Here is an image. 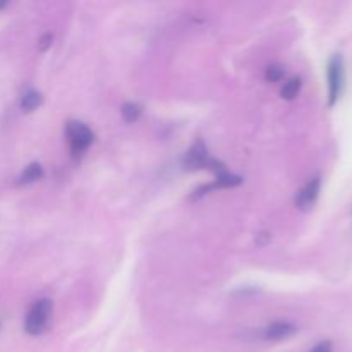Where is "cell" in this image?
Here are the masks:
<instances>
[{
    "instance_id": "4",
    "label": "cell",
    "mask_w": 352,
    "mask_h": 352,
    "mask_svg": "<svg viewBox=\"0 0 352 352\" xmlns=\"http://www.w3.org/2000/svg\"><path fill=\"white\" fill-rule=\"evenodd\" d=\"M320 186H322V181H320L318 175H315V177L306 182L305 188L298 192V198H296V205H298L299 210L308 212V210L313 208V205H315L320 196Z\"/></svg>"
},
{
    "instance_id": "11",
    "label": "cell",
    "mask_w": 352,
    "mask_h": 352,
    "mask_svg": "<svg viewBox=\"0 0 352 352\" xmlns=\"http://www.w3.org/2000/svg\"><path fill=\"white\" fill-rule=\"evenodd\" d=\"M243 182V179L239 175L229 174V172H223V174L217 175L215 186L217 188H234V186H239Z\"/></svg>"
},
{
    "instance_id": "3",
    "label": "cell",
    "mask_w": 352,
    "mask_h": 352,
    "mask_svg": "<svg viewBox=\"0 0 352 352\" xmlns=\"http://www.w3.org/2000/svg\"><path fill=\"white\" fill-rule=\"evenodd\" d=\"M327 79H329V105H333L344 88V60L339 54L330 58Z\"/></svg>"
},
{
    "instance_id": "8",
    "label": "cell",
    "mask_w": 352,
    "mask_h": 352,
    "mask_svg": "<svg viewBox=\"0 0 352 352\" xmlns=\"http://www.w3.org/2000/svg\"><path fill=\"white\" fill-rule=\"evenodd\" d=\"M41 102H43L41 93L30 89V91L24 93L23 98H21V109H23L24 112H33L34 109H38V107L41 105Z\"/></svg>"
},
{
    "instance_id": "10",
    "label": "cell",
    "mask_w": 352,
    "mask_h": 352,
    "mask_svg": "<svg viewBox=\"0 0 352 352\" xmlns=\"http://www.w3.org/2000/svg\"><path fill=\"white\" fill-rule=\"evenodd\" d=\"M120 113H122L126 122H136L141 116V107L138 103H124Z\"/></svg>"
},
{
    "instance_id": "12",
    "label": "cell",
    "mask_w": 352,
    "mask_h": 352,
    "mask_svg": "<svg viewBox=\"0 0 352 352\" xmlns=\"http://www.w3.org/2000/svg\"><path fill=\"white\" fill-rule=\"evenodd\" d=\"M284 76H285V72L280 65H270V67H267V72H265V78H267V81H270V82L282 81V79H284Z\"/></svg>"
},
{
    "instance_id": "9",
    "label": "cell",
    "mask_w": 352,
    "mask_h": 352,
    "mask_svg": "<svg viewBox=\"0 0 352 352\" xmlns=\"http://www.w3.org/2000/svg\"><path fill=\"white\" fill-rule=\"evenodd\" d=\"M301 79L299 78H291L285 81V85L282 86L280 89V96L284 100H294L296 96H298L299 89H301Z\"/></svg>"
},
{
    "instance_id": "7",
    "label": "cell",
    "mask_w": 352,
    "mask_h": 352,
    "mask_svg": "<svg viewBox=\"0 0 352 352\" xmlns=\"http://www.w3.org/2000/svg\"><path fill=\"white\" fill-rule=\"evenodd\" d=\"M43 177V168L40 164H30L19 175V184H31Z\"/></svg>"
},
{
    "instance_id": "2",
    "label": "cell",
    "mask_w": 352,
    "mask_h": 352,
    "mask_svg": "<svg viewBox=\"0 0 352 352\" xmlns=\"http://www.w3.org/2000/svg\"><path fill=\"white\" fill-rule=\"evenodd\" d=\"M65 134H67L69 144H71V150L74 157H81V155L88 150L89 144L93 143L91 129H89L86 124L78 122V120L67 122Z\"/></svg>"
},
{
    "instance_id": "13",
    "label": "cell",
    "mask_w": 352,
    "mask_h": 352,
    "mask_svg": "<svg viewBox=\"0 0 352 352\" xmlns=\"http://www.w3.org/2000/svg\"><path fill=\"white\" fill-rule=\"evenodd\" d=\"M309 352H333L332 351V342H320L316 344Z\"/></svg>"
},
{
    "instance_id": "6",
    "label": "cell",
    "mask_w": 352,
    "mask_h": 352,
    "mask_svg": "<svg viewBox=\"0 0 352 352\" xmlns=\"http://www.w3.org/2000/svg\"><path fill=\"white\" fill-rule=\"evenodd\" d=\"M296 333V327L287 322H275L265 329V339L267 340H284Z\"/></svg>"
},
{
    "instance_id": "5",
    "label": "cell",
    "mask_w": 352,
    "mask_h": 352,
    "mask_svg": "<svg viewBox=\"0 0 352 352\" xmlns=\"http://www.w3.org/2000/svg\"><path fill=\"white\" fill-rule=\"evenodd\" d=\"M208 162L210 157L208 151H206L205 143L196 141V143L189 148L188 153H186L184 168H188V170H199V168L208 167Z\"/></svg>"
},
{
    "instance_id": "14",
    "label": "cell",
    "mask_w": 352,
    "mask_h": 352,
    "mask_svg": "<svg viewBox=\"0 0 352 352\" xmlns=\"http://www.w3.org/2000/svg\"><path fill=\"white\" fill-rule=\"evenodd\" d=\"M52 40H54V36H52L50 33L45 34V36L40 40V43H38V47H40V50H41V52L47 50V48L52 45Z\"/></svg>"
},
{
    "instance_id": "1",
    "label": "cell",
    "mask_w": 352,
    "mask_h": 352,
    "mask_svg": "<svg viewBox=\"0 0 352 352\" xmlns=\"http://www.w3.org/2000/svg\"><path fill=\"white\" fill-rule=\"evenodd\" d=\"M52 315V301L50 299H40L31 306V309L26 315V322H24V330L30 336H40L45 332L48 325V320Z\"/></svg>"
}]
</instances>
